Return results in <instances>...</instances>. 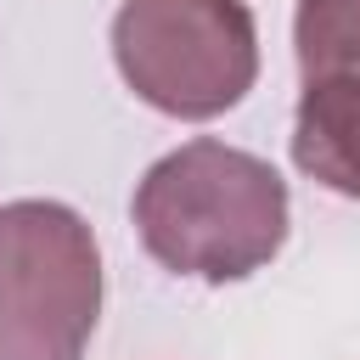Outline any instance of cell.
Wrapping results in <instances>:
<instances>
[{
	"mask_svg": "<svg viewBox=\"0 0 360 360\" xmlns=\"http://www.w3.org/2000/svg\"><path fill=\"white\" fill-rule=\"evenodd\" d=\"M101 315V248L79 208H0V360H84Z\"/></svg>",
	"mask_w": 360,
	"mask_h": 360,
	"instance_id": "cell-2",
	"label": "cell"
},
{
	"mask_svg": "<svg viewBox=\"0 0 360 360\" xmlns=\"http://www.w3.org/2000/svg\"><path fill=\"white\" fill-rule=\"evenodd\" d=\"M292 56H298L304 84L360 73V0H298Z\"/></svg>",
	"mask_w": 360,
	"mask_h": 360,
	"instance_id": "cell-5",
	"label": "cell"
},
{
	"mask_svg": "<svg viewBox=\"0 0 360 360\" xmlns=\"http://www.w3.org/2000/svg\"><path fill=\"white\" fill-rule=\"evenodd\" d=\"M141 248L197 281H242L287 242V180L214 135L163 152L135 186Z\"/></svg>",
	"mask_w": 360,
	"mask_h": 360,
	"instance_id": "cell-1",
	"label": "cell"
},
{
	"mask_svg": "<svg viewBox=\"0 0 360 360\" xmlns=\"http://www.w3.org/2000/svg\"><path fill=\"white\" fill-rule=\"evenodd\" d=\"M112 62L146 107L219 118L259 79V28L248 0H124Z\"/></svg>",
	"mask_w": 360,
	"mask_h": 360,
	"instance_id": "cell-3",
	"label": "cell"
},
{
	"mask_svg": "<svg viewBox=\"0 0 360 360\" xmlns=\"http://www.w3.org/2000/svg\"><path fill=\"white\" fill-rule=\"evenodd\" d=\"M292 163L332 191L360 197V73L304 84L292 118Z\"/></svg>",
	"mask_w": 360,
	"mask_h": 360,
	"instance_id": "cell-4",
	"label": "cell"
}]
</instances>
